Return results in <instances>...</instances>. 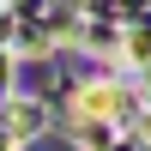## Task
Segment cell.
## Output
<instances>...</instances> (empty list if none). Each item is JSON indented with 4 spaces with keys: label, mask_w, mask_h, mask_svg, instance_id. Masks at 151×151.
I'll list each match as a JSON object with an SVG mask.
<instances>
[{
    "label": "cell",
    "mask_w": 151,
    "mask_h": 151,
    "mask_svg": "<svg viewBox=\"0 0 151 151\" xmlns=\"http://www.w3.org/2000/svg\"><path fill=\"white\" fill-rule=\"evenodd\" d=\"M36 151H67V145H36Z\"/></svg>",
    "instance_id": "1"
}]
</instances>
